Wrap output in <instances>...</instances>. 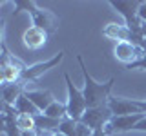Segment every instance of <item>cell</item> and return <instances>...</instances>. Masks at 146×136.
I'll return each instance as SVG.
<instances>
[{
  "mask_svg": "<svg viewBox=\"0 0 146 136\" xmlns=\"http://www.w3.org/2000/svg\"><path fill=\"white\" fill-rule=\"evenodd\" d=\"M77 60H79L80 71H82V78H84V87H82V93H84L86 98V107L93 109V107H102L108 105V100L111 98V87L115 84V78H110L108 82H97L93 80V76L88 73L84 65V60H82L80 54H77Z\"/></svg>",
  "mask_w": 146,
  "mask_h": 136,
  "instance_id": "1",
  "label": "cell"
},
{
  "mask_svg": "<svg viewBox=\"0 0 146 136\" xmlns=\"http://www.w3.org/2000/svg\"><path fill=\"white\" fill-rule=\"evenodd\" d=\"M26 11L31 15V20H33V26L40 27V29H44L46 33H53L55 29H57V16L53 15L49 9H42L38 7V4L33 2V0H17L15 2V11H13V15H18L20 11Z\"/></svg>",
  "mask_w": 146,
  "mask_h": 136,
  "instance_id": "2",
  "label": "cell"
},
{
  "mask_svg": "<svg viewBox=\"0 0 146 136\" xmlns=\"http://www.w3.org/2000/svg\"><path fill=\"white\" fill-rule=\"evenodd\" d=\"M64 78H66V87H68V118H71V120L75 122H80L82 114L86 112V98H84V93L73 85V82L70 78V75H64Z\"/></svg>",
  "mask_w": 146,
  "mask_h": 136,
  "instance_id": "3",
  "label": "cell"
},
{
  "mask_svg": "<svg viewBox=\"0 0 146 136\" xmlns=\"http://www.w3.org/2000/svg\"><path fill=\"white\" fill-rule=\"evenodd\" d=\"M2 49H4V54H2V60H0V78H2V84H17V82L22 80V73H24L26 67H22L15 58H11L6 45Z\"/></svg>",
  "mask_w": 146,
  "mask_h": 136,
  "instance_id": "4",
  "label": "cell"
},
{
  "mask_svg": "<svg viewBox=\"0 0 146 136\" xmlns=\"http://www.w3.org/2000/svg\"><path fill=\"white\" fill-rule=\"evenodd\" d=\"M64 51H58L57 54H53L49 60H46V62H38V63H33V65H29V67H26L24 73H22V84H27V82H31V80H38L40 76L44 75V73H48L49 69H53V67H57L58 63H60L64 60Z\"/></svg>",
  "mask_w": 146,
  "mask_h": 136,
  "instance_id": "5",
  "label": "cell"
},
{
  "mask_svg": "<svg viewBox=\"0 0 146 136\" xmlns=\"http://www.w3.org/2000/svg\"><path fill=\"white\" fill-rule=\"evenodd\" d=\"M113 118V112L110 111L108 105H102V107H93V109H86V112L82 114L80 122L84 125H88L91 131H97V129H102L106 127V124Z\"/></svg>",
  "mask_w": 146,
  "mask_h": 136,
  "instance_id": "6",
  "label": "cell"
},
{
  "mask_svg": "<svg viewBox=\"0 0 146 136\" xmlns=\"http://www.w3.org/2000/svg\"><path fill=\"white\" fill-rule=\"evenodd\" d=\"M143 118H146V112H139V114H128V116H113L106 124L104 131L106 134H115V133H128L133 131V127L139 124Z\"/></svg>",
  "mask_w": 146,
  "mask_h": 136,
  "instance_id": "7",
  "label": "cell"
},
{
  "mask_svg": "<svg viewBox=\"0 0 146 136\" xmlns=\"http://www.w3.org/2000/svg\"><path fill=\"white\" fill-rule=\"evenodd\" d=\"M108 107L113 112V116H128V114H139L144 112L141 109L139 100H128V98H115L111 96L108 100Z\"/></svg>",
  "mask_w": 146,
  "mask_h": 136,
  "instance_id": "8",
  "label": "cell"
},
{
  "mask_svg": "<svg viewBox=\"0 0 146 136\" xmlns=\"http://www.w3.org/2000/svg\"><path fill=\"white\" fill-rule=\"evenodd\" d=\"M113 54H115V58L119 62H122L124 65H130V63L139 60L144 53L141 51V47H137V45L131 44V42H121V44H115Z\"/></svg>",
  "mask_w": 146,
  "mask_h": 136,
  "instance_id": "9",
  "label": "cell"
},
{
  "mask_svg": "<svg viewBox=\"0 0 146 136\" xmlns=\"http://www.w3.org/2000/svg\"><path fill=\"white\" fill-rule=\"evenodd\" d=\"M22 42H24V45L27 49L36 51V49H40L48 42V33H46L44 29H40V27H36V26H29L24 31V35H22Z\"/></svg>",
  "mask_w": 146,
  "mask_h": 136,
  "instance_id": "10",
  "label": "cell"
},
{
  "mask_svg": "<svg viewBox=\"0 0 146 136\" xmlns=\"http://www.w3.org/2000/svg\"><path fill=\"white\" fill-rule=\"evenodd\" d=\"M102 35L110 40H115L117 44L130 42V38H131V31L128 29V26L126 24H117V22H110V24L104 26Z\"/></svg>",
  "mask_w": 146,
  "mask_h": 136,
  "instance_id": "11",
  "label": "cell"
},
{
  "mask_svg": "<svg viewBox=\"0 0 146 136\" xmlns=\"http://www.w3.org/2000/svg\"><path fill=\"white\" fill-rule=\"evenodd\" d=\"M26 96L31 100V102L35 103V107L38 109L40 112H44L46 109H48L51 103L55 102V98H53V93L51 91H48V89H36V91H26Z\"/></svg>",
  "mask_w": 146,
  "mask_h": 136,
  "instance_id": "12",
  "label": "cell"
},
{
  "mask_svg": "<svg viewBox=\"0 0 146 136\" xmlns=\"http://www.w3.org/2000/svg\"><path fill=\"white\" fill-rule=\"evenodd\" d=\"M26 84L22 82H17V84H4L2 85V103H7V105H15L17 100L26 93Z\"/></svg>",
  "mask_w": 146,
  "mask_h": 136,
  "instance_id": "13",
  "label": "cell"
},
{
  "mask_svg": "<svg viewBox=\"0 0 146 136\" xmlns=\"http://www.w3.org/2000/svg\"><path fill=\"white\" fill-rule=\"evenodd\" d=\"M60 122L62 120L49 118V116H46L44 112H40V114L35 116V127H36V131H53V133H57L58 127H60Z\"/></svg>",
  "mask_w": 146,
  "mask_h": 136,
  "instance_id": "14",
  "label": "cell"
},
{
  "mask_svg": "<svg viewBox=\"0 0 146 136\" xmlns=\"http://www.w3.org/2000/svg\"><path fill=\"white\" fill-rule=\"evenodd\" d=\"M13 107L17 109L18 114H29V116H36V114H40V111L35 107V103L31 102V100L27 98L26 94H22V96L17 100V103H15Z\"/></svg>",
  "mask_w": 146,
  "mask_h": 136,
  "instance_id": "15",
  "label": "cell"
},
{
  "mask_svg": "<svg viewBox=\"0 0 146 136\" xmlns=\"http://www.w3.org/2000/svg\"><path fill=\"white\" fill-rule=\"evenodd\" d=\"M44 114L49 118H55V120H64V118H68V105L55 100L51 105L44 111Z\"/></svg>",
  "mask_w": 146,
  "mask_h": 136,
  "instance_id": "16",
  "label": "cell"
},
{
  "mask_svg": "<svg viewBox=\"0 0 146 136\" xmlns=\"http://www.w3.org/2000/svg\"><path fill=\"white\" fill-rule=\"evenodd\" d=\"M57 133H60L64 136H77V122L71 120V118H64Z\"/></svg>",
  "mask_w": 146,
  "mask_h": 136,
  "instance_id": "17",
  "label": "cell"
},
{
  "mask_svg": "<svg viewBox=\"0 0 146 136\" xmlns=\"http://www.w3.org/2000/svg\"><path fill=\"white\" fill-rule=\"evenodd\" d=\"M17 125L20 127V131H35V116H29V114H18L17 116Z\"/></svg>",
  "mask_w": 146,
  "mask_h": 136,
  "instance_id": "18",
  "label": "cell"
},
{
  "mask_svg": "<svg viewBox=\"0 0 146 136\" xmlns=\"http://www.w3.org/2000/svg\"><path fill=\"white\" fill-rule=\"evenodd\" d=\"M126 69H143V71H146V54H143V56H141L137 62L126 65Z\"/></svg>",
  "mask_w": 146,
  "mask_h": 136,
  "instance_id": "19",
  "label": "cell"
},
{
  "mask_svg": "<svg viewBox=\"0 0 146 136\" xmlns=\"http://www.w3.org/2000/svg\"><path fill=\"white\" fill-rule=\"evenodd\" d=\"M91 134H93V131L88 125H84L82 122H77V136H91Z\"/></svg>",
  "mask_w": 146,
  "mask_h": 136,
  "instance_id": "20",
  "label": "cell"
},
{
  "mask_svg": "<svg viewBox=\"0 0 146 136\" xmlns=\"http://www.w3.org/2000/svg\"><path fill=\"white\" fill-rule=\"evenodd\" d=\"M137 16H139L141 22H144V24H146V2H141L139 11H137Z\"/></svg>",
  "mask_w": 146,
  "mask_h": 136,
  "instance_id": "21",
  "label": "cell"
},
{
  "mask_svg": "<svg viewBox=\"0 0 146 136\" xmlns=\"http://www.w3.org/2000/svg\"><path fill=\"white\" fill-rule=\"evenodd\" d=\"M133 131H141V133H146V118H143V120H141L139 124L133 127Z\"/></svg>",
  "mask_w": 146,
  "mask_h": 136,
  "instance_id": "22",
  "label": "cell"
},
{
  "mask_svg": "<svg viewBox=\"0 0 146 136\" xmlns=\"http://www.w3.org/2000/svg\"><path fill=\"white\" fill-rule=\"evenodd\" d=\"M91 136H108V134H106V131H104V127H102V129L93 131V134H91Z\"/></svg>",
  "mask_w": 146,
  "mask_h": 136,
  "instance_id": "23",
  "label": "cell"
},
{
  "mask_svg": "<svg viewBox=\"0 0 146 136\" xmlns=\"http://www.w3.org/2000/svg\"><path fill=\"white\" fill-rule=\"evenodd\" d=\"M22 136H36V129H35V131H24V133H22Z\"/></svg>",
  "mask_w": 146,
  "mask_h": 136,
  "instance_id": "24",
  "label": "cell"
},
{
  "mask_svg": "<svg viewBox=\"0 0 146 136\" xmlns=\"http://www.w3.org/2000/svg\"><path fill=\"white\" fill-rule=\"evenodd\" d=\"M141 36L146 38V24H144V22H143V26H141Z\"/></svg>",
  "mask_w": 146,
  "mask_h": 136,
  "instance_id": "25",
  "label": "cell"
},
{
  "mask_svg": "<svg viewBox=\"0 0 146 136\" xmlns=\"http://www.w3.org/2000/svg\"><path fill=\"white\" fill-rule=\"evenodd\" d=\"M139 103H141V109H143V111L146 112V102H139Z\"/></svg>",
  "mask_w": 146,
  "mask_h": 136,
  "instance_id": "26",
  "label": "cell"
},
{
  "mask_svg": "<svg viewBox=\"0 0 146 136\" xmlns=\"http://www.w3.org/2000/svg\"><path fill=\"white\" fill-rule=\"evenodd\" d=\"M51 136H64V134H60V133H53Z\"/></svg>",
  "mask_w": 146,
  "mask_h": 136,
  "instance_id": "27",
  "label": "cell"
}]
</instances>
